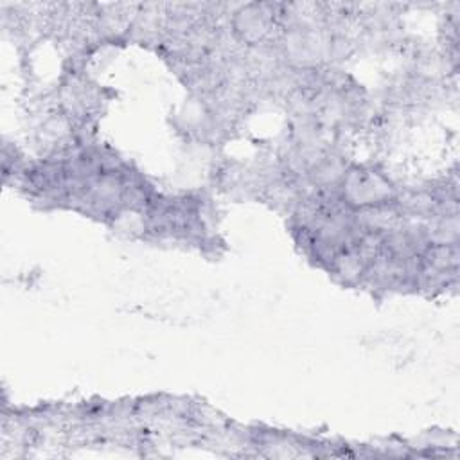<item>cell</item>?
<instances>
[{"label":"cell","instance_id":"1","mask_svg":"<svg viewBox=\"0 0 460 460\" xmlns=\"http://www.w3.org/2000/svg\"><path fill=\"white\" fill-rule=\"evenodd\" d=\"M336 192L352 210L395 203L401 194L395 183L383 171L363 164L347 165Z\"/></svg>","mask_w":460,"mask_h":460}]
</instances>
